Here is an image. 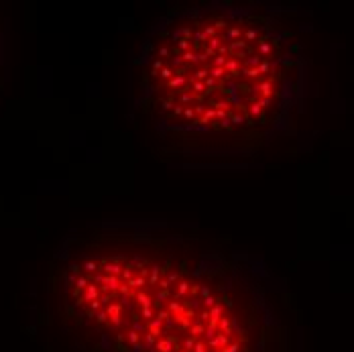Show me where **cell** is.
<instances>
[{"mask_svg": "<svg viewBox=\"0 0 354 352\" xmlns=\"http://www.w3.org/2000/svg\"><path fill=\"white\" fill-rule=\"evenodd\" d=\"M157 275L147 281L133 263L90 257L70 269V302L114 352H250V330L230 302L177 273Z\"/></svg>", "mask_w": 354, "mask_h": 352, "instance_id": "1", "label": "cell"}]
</instances>
